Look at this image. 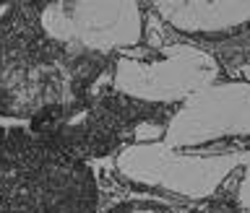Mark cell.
Returning <instances> with one entry per match:
<instances>
[{"instance_id": "cell-1", "label": "cell", "mask_w": 250, "mask_h": 213, "mask_svg": "<svg viewBox=\"0 0 250 213\" xmlns=\"http://www.w3.org/2000/svg\"><path fill=\"white\" fill-rule=\"evenodd\" d=\"M37 5H13L0 21V117L37 125L91 94L107 58L73 50L39 23Z\"/></svg>"}, {"instance_id": "cell-2", "label": "cell", "mask_w": 250, "mask_h": 213, "mask_svg": "<svg viewBox=\"0 0 250 213\" xmlns=\"http://www.w3.org/2000/svg\"><path fill=\"white\" fill-rule=\"evenodd\" d=\"M0 213H102L97 169L26 125L3 128Z\"/></svg>"}, {"instance_id": "cell-3", "label": "cell", "mask_w": 250, "mask_h": 213, "mask_svg": "<svg viewBox=\"0 0 250 213\" xmlns=\"http://www.w3.org/2000/svg\"><path fill=\"white\" fill-rule=\"evenodd\" d=\"M175 104L138 101L125 94H89L65 112L26 125L39 136L65 148L83 161H97L112 156L117 148L154 140L162 136L175 115Z\"/></svg>"}, {"instance_id": "cell-4", "label": "cell", "mask_w": 250, "mask_h": 213, "mask_svg": "<svg viewBox=\"0 0 250 213\" xmlns=\"http://www.w3.org/2000/svg\"><path fill=\"white\" fill-rule=\"evenodd\" d=\"M102 213H190L185 211L183 206L177 203H169V200H156V198H120V200H112L109 206L102 208Z\"/></svg>"}]
</instances>
